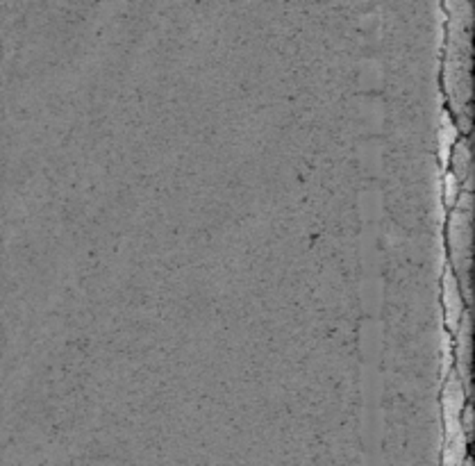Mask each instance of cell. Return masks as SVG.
Instances as JSON below:
<instances>
[{
	"mask_svg": "<svg viewBox=\"0 0 475 466\" xmlns=\"http://www.w3.org/2000/svg\"><path fill=\"white\" fill-rule=\"evenodd\" d=\"M452 10L448 18V46H446L444 60V87L450 98L455 114H469V98H471V23L466 5L464 14H459L462 3H446ZM452 114V116H455Z\"/></svg>",
	"mask_w": 475,
	"mask_h": 466,
	"instance_id": "cell-1",
	"label": "cell"
},
{
	"mask_svg": "<svg viewBox=\"0 0 475 466\" xmlns=\"http://www.w3.org/2000/svg\"><path fill=\"white\" fill-rule=\"evenodd\" d=\"M469 189L459 194L455 207L450 209L448 223H446V244H448L452 273H455L462 289L464 302L471 298L469 294V273H471V205H469Z\"/></svg>",
	"mask_w": 475,
	"mask_h": 466,
	"instance_id": "cell-2",
	"label": "cell"
},
{
	"mask_svg": "<svg viewBox=\"0 0 475 466\" xmlns=\"http://www.w3.org/2000/svg\"><path fill=\"white\" fill-rule=\"evenodd\" d=\"M466 398H469V391L462 383V378L457 376L455 371L446 373V383H444V391H441V412H444V423H446V435L455 432L462 426H459V414L466 405Z\"/></svg>",
	"mask_w": 475,
	"mask_h": 466,
	"instance_id": "cell-3",
	"label": "cell"
},
{
	"mask_svg": "<svg viewBox=\"0 0 475 466\" xmlns=\"http://www.w3.org/2000/svg\"><path fill=\"white\" fill-rule=\"evenodd\" d=\"M441 302H444V309H446V326L452 335L455 330L459 328V321L466 312V302H464V296H462V289H459V280L455 278L452 268H444V275H441Z\"/></svg>",
	"mask_w": 475,
	"mask_h": 466,
	"instance_id": "cell-4",
	"label": "cell"
},
{
	"mask_svg": "<svg viewBox=\"0 0 475 466\" xmlns=\"http://www.w3.org/2000/svg\"><path fill=\"white\" fill-rule=\"evenodd\" d=\"M448 164H450V173L459 182H466L471 178V144L466 137H457V141L452 144Z\"/></svg>",
	"mask_w": 475,
	"mask_h": 466,
	"instance_id": "cell-5",
	"label": "cell"
},
{
	"mask_svg": "<svg viewBox=\"0 0 475 466\" xmlns=\"http://www.w3.org/2000/svg\"><path fill=\"white\" fill-rule=\"evenodd\" d=\"M437 139H439V151H441V161L444 164H448L450 148L457 141V128H455V121H452L448 109L441 112V128H439V132H437Z\"/></svg>",
	"mask_w": 475,
	"mask_h": 466,
	"instance_id": "cell-6",
	"label": "cell"
},
{
	"mask_svg": "<svg viewBox=\"0 0 475 466\" xmlns=\"http://www.w3.org/2000/svg\"><path fill=\"white\" fill-rule=\"evenodd\" d=\"M459 194H462V182H459L450 171H446V175H444V205L448 209L455 207Z\"/></svg>",
	"mask_w": 475,
	"mask_h": 466,
	"instance_id": "cell-7",
	"label": "cell"
}]
</instances>
